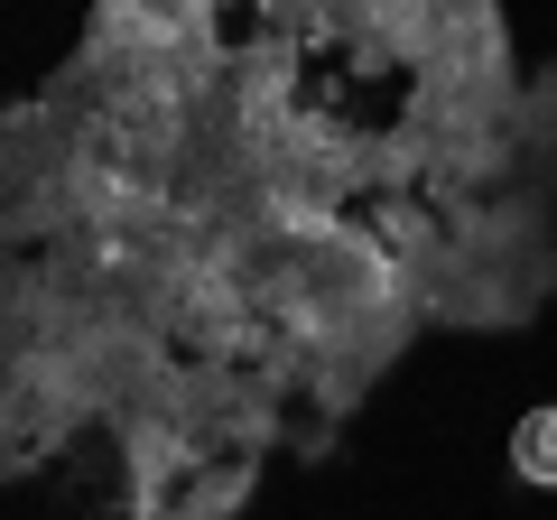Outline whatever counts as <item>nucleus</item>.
<instances>
[{"label":"nucleus","instance_id":"obj_1","mask_svg":"<svg viewBox=\"0 0 557 520\" xmlns=\"http://www.w3.org/2000/svg\"><path fill=\"white\" fill-rule=\"evenodd\" d=\"M511 465H520V483H557V409H530L511 428Z\"/></svg>","mask_w":557,"mask_h":520}]
</instances>
